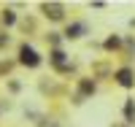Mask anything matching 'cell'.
I'll list each match as a JSON object with an SVG mask.
<instances>
[{
  "label": "cell",
  "mask_w": 135,
  "mask_h": 127,
  "mask_svg": "<svg viewBox=\"0 0 135 127\" xmlns=\"http://www.w3.org/2000/svg\"><path fill=\"white\" fill-rule=\"evenodd\" d=\"M19 62L27 65V68H38V65H41V57H38V51L32 49V46L25 43V46L19 49Z\"/></svg>",
  "instance_id": "cell-1"
},
{
  "label": "cell",
  "mask_w": 135,
  "mask_h": 127,
  "mask_svg": "<svg viewBox=\"0 0 135 127\" xmlns=\"http://www.w3.org/2000/svg\"><path fill=\"white\" fill-rule=\"evenodd\" d=\"M116 81L122 87H132L135 84V73L130 70V68H122V70H116Z\"/></svg>",
  "instance_id": "cell-2"
},
{
  "label": "cell",
  "mask_w": 135,
  "mask_h": 127,
  "mask_svg": "<svg viewBox=\"0 0 135 127\" xmlns=\"http://www.w3.org/2000/svg\"><path fill=\"white\" fill-rule=\"evenodd\" d=\"M43 11H46V16H51V19H62V6H43Z\"/></svg>",
  "instance_id": "cell-3"
},
{
  "label": "cell",
  "mask_w": 135,
  "mask_h": 127,
  "mask_svg": "<svg viewBox=\"0 0 135 127\" xmlns=\"http://www.w3.org/2000/svg\"><path fill=\"white\" fill-rule=\"evenodd\" d=\"M124 116H127V124L135 122V100H127V106H124Z\"/></svg>",
  "instance_id": "cell-4"
},
{
  "label": "cell",
  "mask_w": 135,
  "mask_h": 127,
  "mask_svg": "<svg viewBox=\"0 0 135 127\" xmlns=\"http://www.w3.org/2000/svg\"><path fill=\"white\" fill-rule=\"evenodd\" d=\"M84 25H70V27H68V38H78V35H84Z\"/></svg>",
  "instance_id": "cell-5"
},
{
  "label": "cell",
  "mask_w": 135,
  "mask_h": 127,
  "mask_svg": "<svg viewBox=\"0 0 135 127\" xmlns=\"http://www.w3.org/2000/svg\"><path fill=\"white\" fill-rule=\"evenodd\" d=\"M14 22H16V14H14V11H3V25H14Z\"/></svg>",
  "instance_id": "cell-6"
},
{
  "label": "cell",
  "mask_w": 135,
  "mask_h": 127,
  "mask_svg": "<svg viewBox=\"0 0 135 127\" xmlns=\"http://www.w3.org/2000/svg\"><path fill=\"white\" fill-rule=\"evenodd\" d=\"M62 60H65V54H62L60 49H54V51H51V62H54V65H62Z\"/></svg>",
  "instance_id": "cell-7"
},
{
  "label": "cell",
  "mask_w": 135,
  "mask_h": 127,
  "mask_svg": "<svg viewBox=\"0 0 135 127\" xmlns=\"http://www.w3.org/2000/svg\"><path fill=\"white\" fill-rule=\"evenodd\" d=\"M81 89H84V92H95V84H92V81H81Z\"/></svg>",
  "instance_id": "cell-8"
},
{
  "label": "cell",
  "mask_w": 135,
  "mask_h": 127,
  "mask_svg": "<svg viewBox=\"0 0 135 127\" xmlns=\"http://www.w3.org/2000/svg\"><path fill=\"white\" fill-rule=\"evenodd\" d=\"M114 46H119V38H108L105 41V49H114Z\"/></svg>",
  "instance_id": "cell-9"
}]
</instances>
